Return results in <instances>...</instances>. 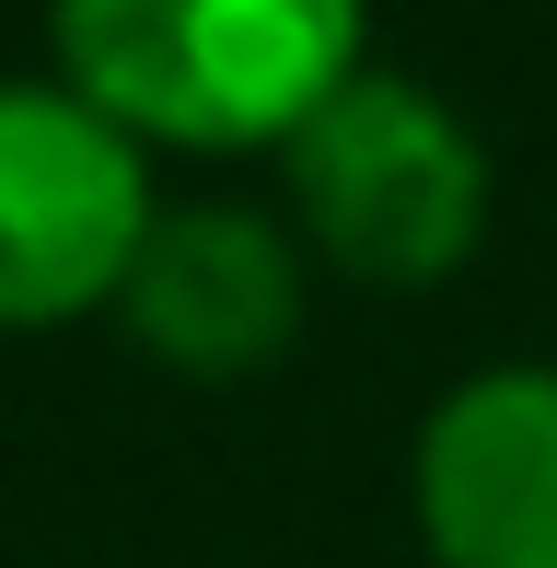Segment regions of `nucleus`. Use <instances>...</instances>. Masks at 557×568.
I'll return each instance as SVG.
<instances>
[{
    "instance_id": "1",
    "label": "nucleus",
    "mask_w": 557,
    "mask_h": 568,
    "mask_svg": "<svg viewBox=\"0 0 557 568\" xmlns=\"http://www.w3.org/2000/svg\"><path fill=\"white\" fill-rule=\"evenodd\" d=\"M47 47L93 116L174 151H291L302 116L372 59L348 0H70Z\"/></svg>"
},
{
    "instance_id": "2",
    "label": "nucleus",
    "mask_w": 557,
    "mask_h": 568,
    "mask_svg": "<svg viewBox=\"0 0 557 568\" xmlns=\"http://www.w3.org/2000/svg\"><path fill=\"white\" fill-rule=\"evenodd\" d=\"M291 197L314 221V244L348 278H384V291H429L476 255L488 232V151L476 128L442 105L429 82L361 59L291 140Z\"/></svg>"
},
{
    "instance_id": "3",
    "label": "nucleus",
    "mask_w": 557,
    "mask_h": 568,
    "mask_svg": "<svg viewBox=\"0 0 557 568\" xmlns=\"http://www.w3.org/2000/svg\"><path fill=\"white\" fill-rule=\"evenodd\" d=\"M151 163L47 70H0V325H70L129 291L151 244Z\"/></svg>"
},
{
    "instance_id": "4",
    "label": "nucleus",
    "mask_w": 557,
    "mask_h": 568,
    "mask_svg": "<svg viewBox=\"0 0 557 568\" xmlns=\"http://www.w3.org/2000/svg\"><path fill=\"white\" fill-rule=\"evenodd\" d=\"M407 487L442 568H557V359L465 372L418 418Z\"/></svg>"
},
{
    "instance_id": "5",
    "label": "nucleus",
    "mask_w": 557,
    "mask_h": 568,
    "mask_svg": "<svg viewBox=\"0 0 557 568\" xmlns=\"http://www.w3.org/2000/svg\"><path fill=\"white\" fill-rule=\"evenodd\" d=\"M117 314L140 325L151 359H174V372L198 383H233L256 372V359L291 348L302 325V255L291 232L256 221V210H163L129 267V291H117Z\"/></svg>"
}]
</instances>
